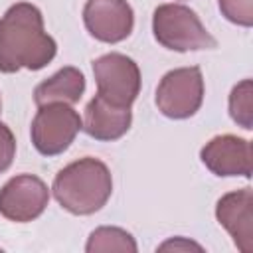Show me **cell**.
<instances>
[{
    "instance_id": "obj_1",
    "label": "cell",
    "mask_w": 253,
    "mask_h": 253,
    "mask_svg": "<svg viewBox=\"0 0 253 253\" xmlns=\"http://www.w3.org/2000/svg\"><path fill=\"white\" fill-rule=\"evenodd\" d=\"M57 53L55 40L43 30V16L30 2L12 4L0 18V71H40Z\"/></svg>"
},
{
    "instance_id": "obj_2",
    "label": "cell",
    "mask_w": 253,
    "mask_h": 253,
    "mask_svg": "<svg viewBox=\"0 0 253 253\" xmlns=\"http://www.w3.org/2000/svg\"><path fill=\"white\" fill-rule=\"evenodd\" d=\"M51 190L57 204L69 213L91 215L109 202L113 176L103 160L85 156L61 168L53 178Z\"/></svg>"
},
{
    "instance_id": "obj_3",
    "label": "cell",
    "mask_w": 253,
    "mask_h": 253,
    "mask_svg": "<svg viewBox=\"0 0 253 253\" xmlns=\"http://www.w3.org/2000/svg\"><path fill=\"white\" fill-rule=\"evenodd\" d=\"M152 34L162 47L180 53L217 45L198 14L184 4H160L152 14Z\"/></svg>"
},
{
    "instance_id": "obj_4",
    "label": "cell",
    "mask_w": 253,
    "mask_h": 253,
    "mask_svg": "<svg viewBox=\"0 0 253 253\" xmlns=\"http://www.w3.org/2000/svg\"><path fill=\"white\" fill-rule=\"evenodd\" d=\"M81 128L83 119L71 105L47 103L38 109L32 121V144L43 156H57L71 146Z\"/></svg>"
},
{
    "instance_id": "obj_5",
    "label": "cell",
    "mask_w": 253,
    "mask_h": 253,
    "mask_svg": "<svg viewBox=\"0 0 253 253\" xmlns=\"http://www.w3.org/2000/svg\"><path fill=\"white\" fill-rule=\"evenodd\" d=\"M158 111L174 121L194 117L204 103V75L202 69L178 67L168 71L156 87Z\"/></svg>"
},
{
    "instance_id": "obj_6",
    "label": "cell",
    "mask_w": 253,
    "mask_h": 253,
    "mask_svg": "<svg viewBox=\"0 0 253 253\" xmlns=\"http://www.w3.org/2000/svg\"><path fill=\"white\" fill-rule=\"evenodd\" d=\"M97 95L109 103L130 107L140 93V69L136 61L125 53H105L93 61Z\"/></svg>"
},
{
    "instance_id": "obj_7",
    "label": "cell",
    "mask_w": 253,
    "mask_h": 253,
    "mask_svg": "<svg viewBox=\"0 0 253 253\" xmlns=\"http://www.w3.org/2000/svg\"><path fill=\"white\" fill-rule=\"evenodd\" d=\"M49 202V190L36 174L12 176L0 188V213L16 223H26L43 213Z\"/></svg>"
},
{
    "instance_id": "obj_8",
    "label": "cell",
    "mask_w": 253,
    "mask_h": 253,
    "mask_svg": "<svg viewBox=\"0 0 253 253\" xmlns=\"http://www.w3.org/2000/svg\"><path fill=\"white\" fill-rule=\"evenodd\" d=\"M87 32L103 43H119L132 34L134 12L126 0H87L83 6Z\"/></svg>"
},
{
    "instance_id": "obj_9",
    "label": "cell",
    "mask_w": 253,
    "mask_h": 253,
    "mask_svg": "<svg viewBox=\"0 0 253 253\" xmlns=\"http://www.w3.org/2000/svg\"><path fill=\"white\" fill-rule=\"evenodd\" d=\"M204 166L215 176H241L251 178L253 152L247 138L235 134H217L204 144L200 150Z\"/></svg>"
},
{
    "instance_id": "obj_10",
    "label": "cell",
    "mask_w": 253,
    "mask_h": 253,
    "mask_svg": "<svg viewBox=\"0 0 253 253\" xmlns=\"http://www.w3.org/2000/svg\"><path fill=\"white\" fill-rule=\"evenodd\" d=\"M215 217L233 237L239 251H253V192L241 188L223 194L215 204Z\"/></svg>"
},
{
    "instance_id": "obj_11",
    "label": "cell",
    "mask_w": 253,
    "mask_h": 253,
    "mask_svg": "<svg viewBox=\"0 0 253 253\" xmlns=\"http://www.w3.org/2000/svg\"><path fill=\"white\" fill-rule=\"evenodd\" d=\"M130 125H132L130 107L109 103L101 95H95L85 107L83 130L95 140H101V142L119 140L128 132Z\"/></svg>"
},
{
    "instance_id": "obj_12",
    "label": "cell",
    "mask_w": 253,
    "mask_h": 253,
    "mask_svg": "<svg viewBox=\"0 0 253 253\" xmlns=\"http://www.w3.org/2000/svg\"><path fill=\"white\" fill-rule=\"evenodd\" d=\"M85 93V75L73 67H61L55 71L51 77L43 79L36 89H34V101L38 107L47 105V103H65V105H75Z\"/></svg>"
},
{
    "instance_id": "obj_13",
    "label": "cell",
    "mask_w": 253,
    "mask_h": 253,
    "mask_svg": "<svg viewBox=\"0 0 253 253\" xmlns=\"http://www.w3.org/2000/svg\"><path fill=\"white\" fill-rule=\"evenodd\" d=\"M136 241L134 237L123 229L113 225H103L91 231L85 251L87 253H109V251H123V253H136Z\"/></svg>"
},
{
    "instance_id": "obj_14",
    "label": "cell",
    "mask_w": 253,
    "mask_h": 253,
    "mask_svg": "<svg viewBox=\"0 0 253 253\" xmlns=\"http://www.w3.org/2000/svg\"><path fill=\"white\" fill-rule=\"evenodd\" d=\"M229 117L241 128H253V83L251 79L239 81L229 93Z\"/></svg>"
},
{
    "instance_id": "obj_15",
    "label": "cell",
    "mask_w": 253,
    "mask_h": 253,
    "mask_svg": "<svg viewBox=\"0 0 253 253\" xmlns=\"http://www.w3.org/2000/svg\"><path fill=\"white\" fill-rule=\"evenodd\" d=\"M219 10L231 24L251 28L253 26V0H217Z\"/></svg>"
},
{
    "instance_id": "obj_16",
    "label": "cell",
    "mask_w": 253,
    "mask_h": 253,
    "mask_svg": "<svg viewBox=\"0 0 253 253\" xmlns=\"http://www.w3.org/2000/svg\"><path fill=\"white\" fill-rule=\"evenodd\" d=\"M16 156V138L10 126H6L0 121V174L6 172L12 166V160Z\"/></svg>"
},
{
    "instance_id": "obj_17",
    "label": "cell",
    "mask_w": 253,
    "mask_h": 253,
    "mask_svg": "<svg viewBox=\"0 0 253 253\" xmlns=\"http://www.w3.org/2000/svg\"><path fill=\"white\" fill-rule=\"evenodd\" d=\"M158 249H198V251H202V247L198 245V243H194V241H188V239H184V237H176V239H170V241H166V243H162Z\"/></svg>"
},
{
    "instance_id": "obj_18",
    "label": "cell",
    "mask_w": 253,
    "mask_h": 253,
    "mask_svg": "<svg viewBox=\"0 0 253 253\" xmlns=\"http://www.w3.org/2000/svg\"><path fill=\"white\" fill-rule=\"evenodd\" d=\"M0 109H2V103H0Z\"/></svg>"
}]
</instances>
